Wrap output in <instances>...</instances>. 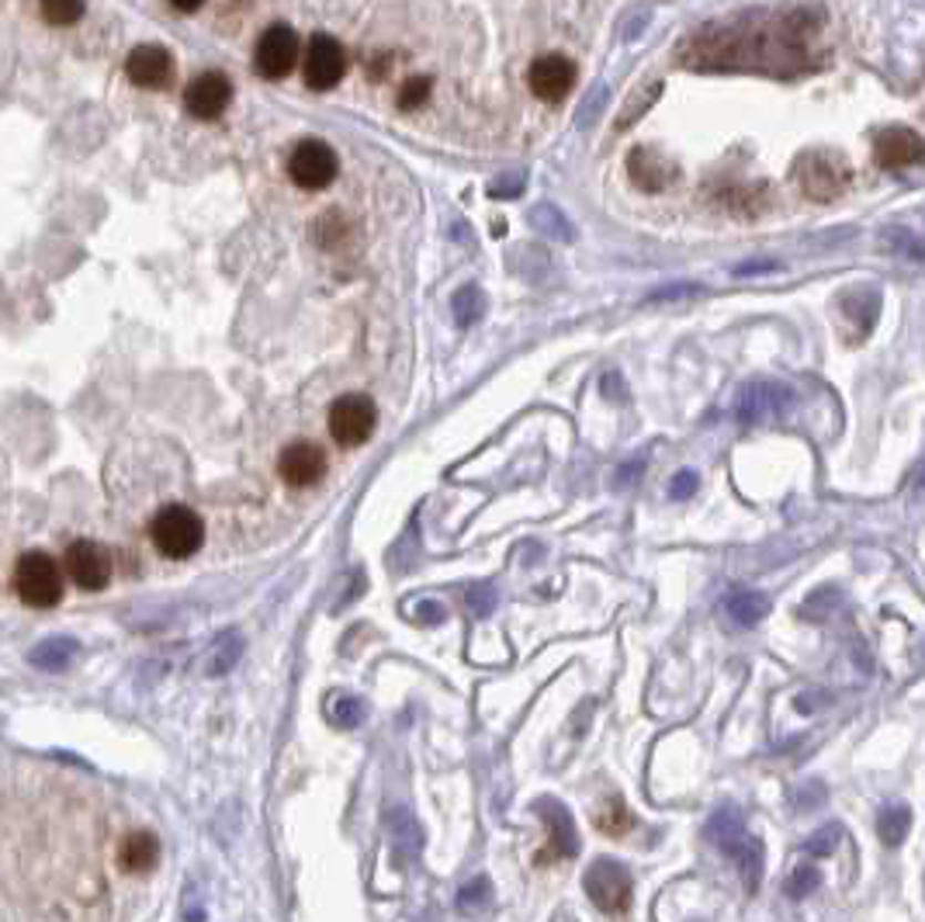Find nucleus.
Wrapping results in <instances>:
<instances>
[{
    "instance_id": "obj_27",
    "label": "nucleus",
    "mask_w": 925,
    "mask_h": 922,
    "mask_svg": "<svg viewBox=\"0 0 925 922\" xmlns=\"http://www.w3.org/2000/svg\"><path fill=\"white\" fill-rule=\"evenodd\" d=\"M912 829V811L905 805H884L877 811V836L884 839V847H897Z\"/></svg>"
},
{
    "instance_id": "obj_36",
    "label": "nucleus",
    "mask_w": 925,
    "mask_h": 922,
    "mask_svg": "<svg viewBox=\"0 0 925 922\" xmlns=\"http://www.w3.org/2000/svg\"><path fill=\"white\" fill-rule=\"evenodd\" d=\"M42 18L52 21V24H70L76 18H84V4H42Z\"/></svg>"
},
{
    "instance_id": "obj_30",
    "label": "nucleus",
    "mask_w": 925,
    "mask_h": 922,
    "mask_svg": "<svg viewBox=\"0 0 925 922\" xmlns=\"http://www.w3.org/2000/svg\"><path fill=\"white\" fill-rule=\"evenodd\" d=\"M700 295H707L703 285H697V281H676V285H662V288L651 291V295L645 298V306H656V303H684V298H700Z\"/></svg>"
},
{
    "instance_id": "obj_29",
    "label": "nucleus",
    "mask_w": 925,
    "mask_h": 922,
    "mask_svg": "<svg viewBox=\"0 0 925 922\" xmlns=\"http://www.w3.org/2000/svg\"><path fill=\"white\" fill-rule=\"evenodd\" d=\"M822 884V871L814 863H798L791 878L783 881V891L791 894V899H804V894H814V888Z\"/></svg>"
},
{
    "instance_id": "obj_20",
    "label": "nucleus",
    "mask_w": 925,
    "mask_h": 922,
    "mask_svg": "<svg viewBox=\"0 0 925 922\" xmlns=\"http://www.w3.org/2000/svg\"><path fill=\"white\" fill-rule=\"evenodd\" d=\"M160 863V839L146 829L129 832L119 847V867L125 874H150Z\"/></svg>"
},
{
    "instance_id": "obj_1",
    "label": "nucleus",
    "mask_w": 925,
    "mask_h": 922,
    "mask_svg": "<svg viewBox=\"0 0 925 922\" xmlns=\"http://www.w3.org/2000/svg\"><path fill=\"white\" fill-rule=\"evenodd\" d=\"M819 11L794 8L734 24H711L679 49V63L690 70H763L798 73L811 66V39L819 35Z\"/></svg>"
},
{
    "instance_id": "obj_18",
    "label": "nucleus",
    "mask_w": 925,
    "mask_h": 922,
    "mask_svg": "<svg viewBox=\"0 0 925 922\" xmlns=\"http://www.w3.org/2000/svg\"><path fill=\"white\" fill-rule=\"evenodd\" d=\"M125 73L132 84L146 91H160L174 80V57L163 45H135L125 60Z\"/></svg>"
},
{
    "instance_id": "obj_28",
    "label": "nucleus",
    "mask_w": 925,
    "mask_h": 922,
    "mask_svg": "<svg viewBox=\"0 0 925 922\" xmlns=\"http://www.w3.org/2000/svg\"><path fill=\"white\" fill-rule=\"evenodd\" d=\"M531 223H534L544 236H552V239H562V243H573V239H576V229H573V223H568V215L558 212L552 202H541V205L531 212Z\"/></svg>"
},
{
    "instance_id": "obj_21",
    "label": "nucleus",
    "mask_w": 925,
    "mask_h": 922,
    "mask_svg": "<svg viewBox=\"0 0 925 922\" xmlns=\"http://www.w3.org/2000/svg\"><path fill=\"white\" fill-rule=\"evenodd\" d=\"M839 309H842V316L853 322L856 337H863V334L874 330V322L881 316V291L877 288H866V285L850 288L846 295L839 298Z\"/></svg>"
},
{
    "instance_id": "obj_41",
    "label": "nucleus",
    "mask_w": 925,
    "mask_h": 922,
    "mask_svg": "<svg viewBox=\"0 0 925 922\" xmlns=\"http://www.w3.org/2000/svg\"><path fill=\"white\" fill-rule=\"evenodd\" d=\"M521 187H524V177L516 174L513 181H510V177H506V181H500V184L493 187V195H496V198H516V195H521Z\"/></svg>"
},
{
    "instance_id": "obj_2",
    "label": "nucleus",
    "mask_w": 925,
    "mask_h": 922,
    "mask_svg": "<svg viewBox=\"0 0 925 922\" xmlns=\"http://www.w3.org/2000/svg\"><path fill=\"white\" fill-rule=\"evenodd\" d=\"M707 836H711V843L724 857H731L734 863H739V874H742L746 888L756 891L759 881H763V843L746 832L739 808H718L711 816V822H707Z\"/></svg>"
},
{
    "instance_id": "obj_35",
    "label": "nucleus",
    "mask_w": 925,
    "mask_h": 922,
    "mask_svg": "<svg viewBox=\"0 0 925 922\" xmlns=\"http://www.w3.org/2000/svg\"><path fill=\"white\" fill-rule=\"evenodd\" d=\"M697 490H700V475H697L693 469L676 472V479L669 482V496H672V500H690Z\"/></svg>"
},
{
    "instance_id": "obj_7",
    "label": "nucleus",
    "mask_w": 925,
    "mask_h": 922,
    "mask_svg": "<svg viewBox=\"0 0 925 922\" xmlns=\"http://www.w3.org/2000/svg\"><path fill=\"white\" fill-rule=\"evenodd\" d=\"M798 392L783 382H770V378H759V382H746L731 399V413L742 423H759V420H777L794 410Z\"/></svg>"
},
{
    "instance_id": "obj_37",
    "label": "nucleus",
    "mask_w": 925,
    "mask_h": 922,
    "mask_svg": "<svg viewBox=\"0 0 925 922\" xmlns=\"http://www.w3.org/2000/svg\"><path fill=\"white\" fill-rule=\"evenodd\" d=\"M645 472V458H631V461H624V465H617L614 472V485L617 490H628V485H635Z\"/></svg>"
},
{
    "instance_id": "obj_38",
    "label": "nucleus",
    "mask_w": 925,
    "mask_h": 922,
    "mask_svg": "<svg viewBox=\"0 0 925 922\" xmlns=\"http://www.w3.org/2000/svg\"><path fill=\"white\" fill-rule=\"evenodd\" d=\"M485 894H489V881H475V884H469L465 891H461V909L465 912H475V902H482L485 905Z\"/></svg>"
},
{
    "instance_id": "obj_23",
    "label": "nucleus",
    "mask_w": 925,
    "mask_h": 922,
    "mask_svg": "<svg viewBox=\"0 0 925 922\" xmlns=\"http://www.w3.org/2000/svg\"><path fill=\"white\" fill-rule=\"evenodd\" d=\"M724 611H728V617L734 621V625L752 628L770 614V596L759 593V590H734L724 601Z\"/></svg>"
},
{
    "instance_id": "obj_3",
    "label": "nucleus",
    "mask_w": 925,
    "mask_h": 922,
    "mask_svg": "<svg viewBox=\"0 0 925 922\" xmlns=\"http://www.w3.org/2000/svg\"><path fill=\"white\" fill-rule=\"evenodd\" d=\"M794 174H798L801 192L811 202H835L839 195H846V187L853 181L846 156L835 150H825V146L801 153L794 164Z\"/></svg>"
},
{
    "instance_id": "obj_14",
    "label": "nucleus",
    "mask_w": 925,
    "mask_h": 922,
    "mask_svg": "<svg viewBox=\"0 0 925 922\" xmlns=\"http://www.w3.org/2000/svg\"><path fill=\"white\" fill-rule=\"evenodd\" d=\"M576 76H579L576 63L562 57V52H544V57H537L527 66V84L541 101H562L568 91H573Z\"/></svg>"
},
{
    "instance_id": "obj_11",
    "label": "nucleus",
    "mask_w": 925,
    "mask_h": 922,
    "mask_svg": "<svg viewBox=\"0 0 925 922\" xmlns=\"http://www.w3.org/2000/svg\"><path fill=\"white\" fill-rule=\"evenodd\" d=\"M288 174L298 187H306V192H319V187L333 184V177H337L333 146L322 140H302L288 156Z\"/></svg>"
},
{
    "instance_id": "obj_26",
    "label": "nucleus",
    "mask_w": 925,
    "mask_h": 922,
    "mask_svg": "<svg viewBox=\"0 0 925 922\" xmlns=\"http://www.w3.org/2000/svg\"><path fill=\"white\" fill-rule=\"evenodd\" d=\"M596 829H600L604 836H610V839H620V836H628L635 829V816L620 798H607L600 805V811H596Z\"/></svg>"
},
{
    "instance_id": "obj_15",
    "label": "nucleus",
    "mask_w": 925,
    "mask_h": 922,
    "mask_svg": "<svg viewBox=\"0 0 925 922\" xmlns=\"http://www.w3.org/2000/svg\"><path fill=\"white\" fill-rule=\"evenodd\" d=\"M233 101V84H229V76L226 73H198L192 84H187L184 91V107L192 112V119L198 122H212V119H219L226 112V104Z\"/></svg>"
},
{
    "instance_id": "obj_42",
    "label": "nucleus",
    "mask_w": 925,
    "mask_h": 922,
    "mask_svg": "<svg viewBox=\"0 0 925 922\" xmlns=\"http://www.w3.org/2000/svg\"><path fill=\"white\" fill-rule=\"evenodd\" d=\"M918 490H925V461H922V469H918Z\"/></svg>"
},
{
    "instance_id": "obj_40",
    "label": "nucleus",
    "mask_w": 925,
    "mask_h": 922,
    "mask_svg": "<svg viewBox=\"0 0 925 922\" xmlns=\"http://www.w3.org/2000/svg\"><path fill=\"white\" fill-rule=\"evenodd\" d=\"M469 601H472V607H475L479 614H489V611H493L496 593H493V586H475V590L469 593Z\"/></svg>"
},
{
    "instance_id": "obj_32",
    "label": "nucleus",
    "mask_w": 925,
    "mask_h": 922,
    "mask_svg": "<svg viewBox=\"0 0 925 922\" xmlns=\"http://www.w3.org/2000/svg\"><path fill=\"white\" fill-rule=\"evenodd\" d=\"M607 98H610V91H607V84H593V91L583 98V104H579V115H576V122H579V129H586L589 122H596L600 119V112L607 107Z\"/></svg>"
},
{
    "instance_id": "obj_8",
    "label": "nucleus",
    "mask_w": 925,
    "mask_h": 922,
    "mask_svg": "<svg viewBox=\"0 0 925 922\" xmlns=\"http://www.w3.org/2000/svg\"><path fill=\"white\" fill-rule=\"evenodd\" d=\"M534 808H537V816L548 822V843H544V850L534 857V867H548L555 860H573L579 853V832L573 822V811L558 805L555 798H541Z\"/></svg>"
},
{
    "instance_id": "obj_13",
    "label": "nucleus",
    "mask_w": 925,
    "mask_h": 922,
    "mask_svg": "<svg viewBox=\"0 0 925 922\" xmlns=\"http://www.w3.org/2000/svg\"><path fill=\"white\" fill-rule=\"evenodd\" d=\"M63 573L70 576V583H76L80 590H104L107 580H112V559L94 541H73L63 555Z\"/></svg>"
},
{
    "instance_id": "obj_22",
    "label": "nucleus",
    "mask_w": 925,
    "mask_h": 922,
    "mask_svg": "<svg viewBox=\"0 0 925 922\" xmlns=\"http://www.w3.org/2000/svg\"><path fill=\"white\" fill-rule=\"evenodd\" d=\"M718 198L731 215H739V219H756V215L767 212V205H770L767 184H731Z\"/></svg>"
},
{
    "instance_id": "obj_5",
    "label": "nucleus",
    "mask_w": 925,
    "mask_h": 922,
    "mask_svg": "<svg viewBox=\"0 0 925 922\" xmlns=\"http://www.w3.org/2000/svg\"><path fill=\"white\" fill-rule=\"evenodd\" d=\"M14 590L29 607H56L63 601V568L45 552L21 555L14 565Z\"/></svg>"
},
{
    "instance_id": "obj_24",
    "label": "nucleus",
    "mask_w": 925,
    "mask_h": 922,
    "mask_svg": "<svg viewBox=\"0 0 925 922\" xmlns=\"http://www.w3.org/2000/svg\"><path fill=\"white\" fill-rule=\"evenodd\" d=\"M877 243H881L884 254H897V257H908V260H925V236L912 233L908 226H884Z\"/></svg>"
},
{
    "instance_id": "obj_34",
    "label": "nucleus",
    "mask_w": 925,
    "mask_h": 922,
    "mask_svg": "<svg viewBox=\"0 0 925 922\" xmlns=\"http://www.w3.org/2000/svg\"><path fill=\"white\" fill-rule=\"evenodd\" d=\"M426 94H430V80H426V76H413V80H405V84H402L399 104H402V107H417V104L426 101Z\"/></svg>"
},
{
    "instance_id": "obj_39",
    "label": "nucleus",
    "mask_w": 925,
    "mask_h": 922,
    "mask_svg": "<svg viewBox=\"0 0 925 922\" xmlns=\"http://www.w3.org/2000/svg\"><path fill=\"white\" fill-rule=\"evenodd\" d=\"M780 267V260H746V264H739L731 270L734 278H749V275H767V270H777Z\"/></svg>"
},
{
    "instance_id": "obj_19",
    "label": "nucleus",
    "mask_w": 925,
    "mask_h": 922,
    "mask_svg": "<svg viewBox=\"0 0 925 922\" xmlns=\"http://www.w3.org/2000/svg\"><path fill=\"white\" fill-rule=\"evenodd\" d=\"M628 177L635 181V187H641V192H666V187L679 177V171L669 164V160L656 150H648V146H635L628 153Z\"/></svg>"
},
{
    "instance_id": "obj_6",
    "label": "nucleus",
    "mask_w": 925,
    "mask_h": 922,
    "mask_svg": "<svg viewBox=\"0 0 925 922\" xmlns=\"http://www.w3.org/2000/svg\"><path fill=\"white\" fill-rule=\"evenodd\" d=\"M583 888L589 894V902L607 915H620L631 909L635 881L620 860H610V857L593 860V867L583 874Z\"/></svg>"
},
{
    "instance_id": "obj_9",
    "label": "nucleus",
    "mask_w": 925,
    "mask_h": 922,
    "mask_svg": "<svg viewBox=\"0 0 925 922\" xmlns=\"http://www.w3.org/2000/svg\"><path fill=\"white\" fill-rule=\"evenodd\" d=\"M298 57H302V42H298V32L291 29V24H285V21L270 24V29L260 35L257 49H254L257 73L267 76V80L288 76L295 70Z\"/></svg>"
},
{
    "instance_id": "obj_17",
    "label": "nucleus",
    "mask_w": 925,
    "mask_h": 922,
    "mask_svg": "<svg viewBox=\"0 0 925 922\" xmlns=\"http://www.w3.org/2000/svg\"><path fill=\"white\" fill-rule=\"evenodd\" d=\"M278 475L295 490L316 485L326 475V451L312 441H291L278 458Z\"/></svg>"
},
{
    "instance_id": "obj_12",
    "label": "nucleus",
    "mask_w": 925,
    "mask_h": 922,
    "mask_svg": "<svg viewBox=\"0 0 925 922\" xmlns=\"http://www.w3.org/2000/svg\"><path fill=\"white\" fill-rule=\"evenodd\" d=\"M347 73V52L333 35H312L306 45V63H302V76L312 91H330L333 84H340Z\"/></svg>"
},
{
    "instance_id": "obj_16",
    "label": "nucleus",
    "mask_w": 925,
    "mask_h": 922,
    "mask_svg": "<svg viewBox=\"0 0 925 922\" xmlns=\"http://www.w3.org/2000/svg\"><path fill=\"white\" fill-rule=\"evenodd\" d=\"M874 156L887 171H905V167L925 164V140L908 125H891L877 135Z\"/></svg>"
},
{
    "instance_id": "obj_33",
    "label": "nucleus",
    "mask_w": 925,
    "mask_h": 922,
    "mask_svg": "<svg viewBox=\"0 0 925 922\" xmlns=\"http://www.w3.org/2000/svg\"><path fill=\"white\" fill-rule=\"evenodd\" d=\"M839 836H842V829H839V826H825V829L814 832L804 847H808L814 857H829V853L835 850V843H839Z\"/></svg>"
},
{
    "instance_id": "obj_10",
    "label": "nucleus",
    "mask_w": 925,
    "mask_h": 922,
    "mask_svg": "<svg viewBox=\"0 0 925 922\" xmlns=\"http://www.w3.org/2000/svg\"><path fill=\"white\" fill-rule=\"evenodd\" d=\"M374 423H378L374 402L368 396H358V392L340 396L333 402V410H330V433H333V441L343 444V448L364 444L374 433Z\"/></svg>"
},
{
    "instance_id": "obj_25",
    "label": "nucleus",
    "mask_w": 925,
    "mask_h": 922,
    "mask_svg": "<svg viewBox=\"0 0 925 922\" xmlns=\"http://www.w3.org/2000/svg\"><path fill=\"white\" fill-rule=\"evenodd\" d=\"M662 98V80H648V84H641L631 98H628V104H624V112L617 115V122H614V132H628L638 119H645V112L651 104H656Z\"/></svg>"
},
{
    "instance_id": "obj_31",
    "label": "nucleus",
    "mask_w": 925,
    "mask_h": 922,
    "mask_svg": "<svg viewBox=\"0 0 925 922\" xmlns=\"http://www.w3.org/2000/svg\"><path fill=\"white\" fill-rule=\"evenodd\" d=\"M482 291L475 288V285H469V288H461L458 295H454V316H458V322L461 327H472V322L482 316Z\"/></svg>"
},
{
    "instance_id": "obj_4",
    "label": "nucleus",
    "mask_w": 925,
    "mask_h": 922,
    "mask_svg": "<svg viewBox=\"0 0 925 922\" xmlns=\"http://www.w3.org/2000/svg\"><path fill=\"white\" fill-rule=\"evenodd\" d=\"M150 534H153V545L163 552V555H171V559H187V555H195L202 549V541H205V524L202 518L192 510V506H181V503H171V506H163L153 524H150Z\"/></svg>"
}]
</instances>
